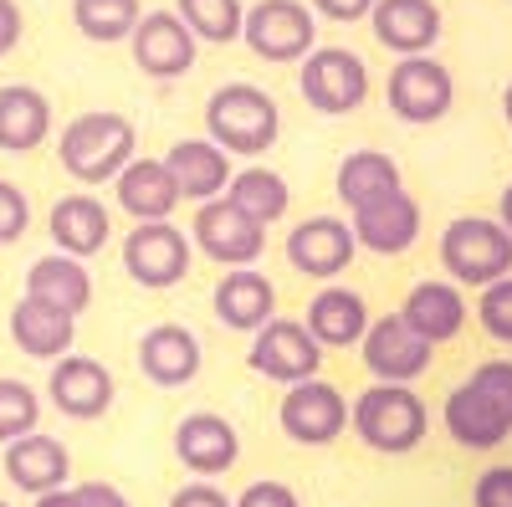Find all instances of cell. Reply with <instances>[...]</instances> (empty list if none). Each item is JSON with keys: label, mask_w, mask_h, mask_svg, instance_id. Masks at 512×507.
<instances>
[{"label": "cell", "mask_w": 512, "mask_h": 507, "mask_svg": "<svg viewBox=\"0 0 512 507\" xmlns=\"http://www.w3.org/2000/svg\"><path fill=\"white\" fill-rule=\"evenodd\" d=\"M11 338L26 359H62L72 354V338H77V318L41 303V298H21L11 308Z\"/></svg>", "instance_id": "d4e9b609"}, {"label": "cell", "mask_w": 512, "mask_h": 507, "mask_svg": "<svg viewBox=\"0 0 512 507\" xmlns=\"http://www.w3.org/2000/svg\"><path fill=\"white\" fill-rule=\"evenodd\" d=\"M123 267L139 287H175L190 272V241L169 221H139L123 241Z\"/></svg>", "instance_id": "30bf717a"}, {"label": "cell", "mask_w": 512, "mask_h": 507, "mask_svg": "<svg viewBox=\"0 0 512 507\" xmlns=\"http://www.w3.org/2000/svg\"><path fill=\"white\" fill-rule=\"evenodd\" d=\"M323 364V344L308 333V323L292 318H267L251 338V369L277 385H297V379H313Z\"/></svg>", "instance_id": "ba28073f"}, {"label": "cell", "mask_w": 512, "mask_h": 507, "mask_svg": "<svg viewBox=\"0 0 512 507\" xmlns=\"http://www.w3.org/2000/svg\"><path fill=\"white\" fill-rule=\"evenodd\" d=\"M277 129H282L277 103L262 88H251V82H226V88L205 103V134L226 154H241V159L267 154L277 144Z\"/></svg>", "instance_id": "3957f363"}, {"label": "cell", "mask_w": 512, "mask_h": 507, "mask_svg": "<svg viewBox=\"0 0 512 507\" xmlns=\"http://www.w3.org/2000/svg\"><path fill=\"white\" fill-rule=\"evenodd\" d=\"M195 246L221 267H251L267 251V226L246 221L226 195H216L195 210Z\"/></svg>", "instance_id": "7c38bea8"}, {"label": "cell", "mask_w": 512, "mask_h": 507, "mask_svg": "<svg viewBox=\"0 0 512 507\" xmlns=\"http://www.w3.org/2000/svg\"><path fill=\"white\" fill-rule=\"evenodd\" d=\"M47 395L67 420H98L113 405V374H108V364H98L88 354H62V359H52Z\"/></svg>", "instance_id": "5bb4252c"}, {"label": "cell", "mask_w": 512, "mask_h": 507, "mask_svg": "<svg viewBox=\"0 0 512 507\" xmlns=\"http://www.w3.org/2000/svg\"><path fill=\"white\" fill-rule=\"evenodd\" d=\"M26 298H41V303H52V308H62V313L77 318V313H88V303H93V277H88V267H82L77 257L52 251V257L31 262Z\"/></svg>", "instance_id": "484cf974"}, {"label": "cell", "mask_w": 512, "mask_h": 507, "mask_svg": "<svg viewBox=\"0 0 512 507\" xmlns=\"http://www.w3.org/2000/svg\"><path fill=\"white\" fill-rule=\"evenodd\" d=\"M369 21H374L379 47L400 52V57L431 52L436 36H441V6H436V0H374Z\"/></svg>", "instance_id": "e0dca14e"}, {"label": "cell", "mask_w": 512, "mask_h": 507, "mask_svg": "<svg viewBox=\"0 0 512 507\" xmlns=\"http://www.w3.org/2000/svg\"><path fill=\"white\" fill-rule=\"evenodd\" d=\"M36 507H82V492L77 487H52V492H41Z\"/></svg>", "instance_id": "f6af8a7d"}, {"label": "cell", "mask_w": 512, "mask_h": 507, "mask_svg": "<svg viewBox=\"0 0 512 507\" xmlns=\"http://www.w3.org/2000/svg\"><path fill=\"white\" fill-rule=\"evenodd\" d=\"M47 231H52L57 251H67V257H77V262H88V257H98V251L108 246L113 221H108L103 200H93L88 190H77V195H62L52 205Z\"/></svg>", "instance_id": "7402d4cb"}, {"label": "cell", "mask_w": 512, "mask_h": 507, "mask_svg": "<svg viewBox=\"0 0 512 507\" xmlns=\"http://www.w3.org/2000/svg\"><path fill=\"white\" fill-rule=\"evenodd\" d=\"M395 190H405V185H400V164L390 154L354 149L344 164H338V200H344L349 210H359L369 200H384V195H395Z\"/></svg>", "instance_id": "4dcf8cb0"}, {"label": "cell", "mask_w": 512, "mask_h": 507, "mask_svg": "<svg viewBox=\"0 0 512 507\" xmlns=\"http://www.w3.org/2000/svg\"><path fill=\"white\" fill-rule=\"evenodd\" d=\"M26 226H31V205H26L21 185L0 180V246H16L26 236Z\"/></svg>", "instance_id": "74e56055"}, {"label": "cell", "mask_w": 512, "mask_h": 507, "mask_svg": "<svg viewBox=\"0 0 512 507\" xmlns=\"http://www.w3.org/2000/svg\"><path fill=\"white\" fill-rule=\"evenodd\" d=\"M169 507H231V497L221 487H210V482H190V487H180L175 497H169Z\"/></svg>", "instance_id": "60d3db41"}, {"label": "cell", "mask_w": 512, "mask_h": 507, "mask_svg": "<svg viewBox=\"0 0 512 507\" xmlns=\"http://www.w3.org/2000/svg\"><path fill=\"white\" fill-rule=\"evenodd\" d=\"M0 507H11V502H0Z\"/></svg>", "instance_id": "c3c4849f"}, {"label": "cell", "mask_w": 512, "mask_h": 507, "mask_svg": "<svg viewBox=\"0 0 512 507\" xmlns=\"http://www.w3.org/2000/svg\"><path fill=\"white\" fill-rule=\"evenodd\" d=\"M374 0H313V16H328V21H359L369 16Z\"/></svg>", "instance_id": "b9f144b4"}, {"label": "cell", "mask_w": 512, "mask_h": 507, "mask_svg": "<svg viewBox=\"0 0 512 507\" xmlns=\"http://www.w3.org/2000/svg\"><path fill=\"white\" fill-rule=\"evenodd\" d=\"M164 164L180 185V200H195V205L226 195V185H231V154L210 139H180L164 154Z\"/></svg>", "instance_id": "603a6c76"}, {"label": "cell", "mask_w": 512, "mask_h": 507, "mask_svg": "<svg viewBox=\"0 0 512 507\" xmlns=\"http://www.w3.org/2000/svg\"><path fill=\"white\" fill-rule=\"evenodd\" d=\"M77 492H82V507H134V502H128L118 487H108V482H82Z\"/></svg>", "instance_id": "ee69618b"}, {"label": "cell", "mask_w": 512, "mask_h": 507, "mask_svg": "<svg viewBox=\"0 0 512 507\" xmlns=\"http://www.w3.org/2000/svg\"><path fill=\"white\" fill-rule=\"evenodd\" d=\"M359 349H364V369L374 379H384V385H410V379L431 369V354H436V344H425L400 313L374 318L359 338Z\"/></svg>", "instance_id": "8992f818"}, {"label": "cell", "mask_w": 512, "mask_h": 507, "mask_svg": "<svg viewBox=\"0 0 512 507\" xmlns=\"http://www.w3.org/2000/svg\"><path fill=\"white\" fill-rule=\"evenodd\" d=\"M446 431L466 451H492V446H502L512 436V426L492 410V400L472 385V379H466L461 390H451V400H446Z\"/></svg>", "instance_id": "4316f807"}, {"label": "cell", "mask_w": 512, "mask_h": 507, "mask_svg": "<svg viewBox=\"0 0 512 507\" xmlns=\"http://www.w3.org/2000/svg\"><path fill=\"white\" fill-rule=\"evenodd\" d=\"M139 369L149 385L159 390H180L200 374V338L185 323H154L139 338Z\"/></svg>", "instance_id": "ac0fdd59"}, {"label": "cell", "mask_w": 512, "mask_h": 507, "mask_svg": "<svg viewBox=\"0 0 512 507\" xmlns=\"http://www.w3.org/2000/svg\"><path fill=\"white\" fill-rule=\"evenodd\" d=\"M113 190H118V205L134 221H169V210L180 205V185H175L164 159H139L134 154L113 175Z\"/></svg>", "instance_id": "44dd1931"}, {"label": "cell", "mask_w": 512, "mask_h": 507, "mask_svg": "<svg viewBox=\"0 0 512 507\" xmlns=\"http://www.w3.org/2000/svg\"><path fill=\"white\" fill-rule=\"evenodd\" d=\"M384 98H390L395 118L400 123H436L451 113V98H456V82L451 72L436 62V57H400L390 82H384Z\"/></svg>", "instance_id": "52a82bcc"}, {"label": "cell", "mask_w": 512, "mask_h": 507, "mask_svg": "<svg viewBox=\"0 0 512 507\" xmlns=\"http://www.w3.org/2000/svg\"><path fill=\"white\" fill-rule=\"evenodd\" d=\"M502 113H507V123H512V82H507V93H502Z\"/></svg>", "instance_id": "7dc6e473"}, {"label": "cell", "mask_w": 512, "mask_h": 507, "mask_svg": "<svg viewBox=\"0 0 512 507\" xmlns=\"http://www.w3.org/2000/svg\"><path fill=\"white\" fill-rule=\"evenodd\" d=\"M175 456L195 477H221V472L236 467V456H241L236 426L226 415H216V410H195V415H185L175 426Z\"/></svg>", "instance_id": "9a60e30c"}, {"label": "cell", "mask_w": 512, "mask_h": 507, "mask_svg": "<svg viewBox=\"0 0 512 507\" xmlns=\"http://www.w3.org/2000/svg\"><path fill=\"white\" fill-rule=\"evenodd\" d=\"M441 262L461 287H487L512 272V236L502 221L487 216H461L441 236Z\"/></svg>", "instance_id": "277c9868"}, {"label": "cell", "mask_w": 512, "mask_h": 507, "mask_svg": "<svg viewBox=\"0 0 512 507\" xmlns=\"http://www.w3.org/2000/svg\"><path fill=\"white\" fill-rule=\"evenodd\" d=\"M364 328H369V308H364L359 292H349V287H323L318 298L308 303V333L318 338L323 349L359 344Z\"/></svg>", "instance_id": "f1b7e54d"}, {"label": "cell", "mask_w": 512, "mask_h": 507, "mask_svg": "<svg viewBox=\"0 0 512 507\" xmlns=\"http://www.w3.org/2000/svg\"><path fill=\"white\" fill-rule=\"evenodd\" d=\"M241 36L262 62H303L318 41V16L303 0H256L241 16Z\"/></svg>", "instance_id": "5b68a950"}, {"label": "cell", "mask_w": 512, "mask_h": 507, "mask_svg": "<svg viewBox=\"0 0 512 507\" xmlns=\"http://www.w3.org/2000/svg\"><path fill=\"white\" fill-rule=\"evenodd\" d=\"M67 472H72V456H67V446L57 436L26 431V436L6 441V477H11V487L41 497L52 487H67Z\"/></svg>", "instance_id": "ffe728a7"}, {"label": "cell", "mask_w": 512, "mask_h": 507, "mask_svg": "<svg viewBox=\"0 0 512 507\" xmlns=\"http://www.w3.org/2000/svg\"><path fill=\"white\" fill-rule=\"evenodd\" d=\"M349 231H354V246L379 251V257H400V251H410L415 236H420V205L405 190H395V195H384V200L359 205Z\"/></svg>", "instance_id": "2e32d148"}, {"label": "cell", "mask_w": 512, "mask_h": 507, "mask_svg": "<svg viewBox=\"0 0 512 507\" xmlns=\"http://www.w3.org/2000/svg\"><path fill=\"white\" fill-rule=\"evenodd\" d=\"M497 221L507 226V236H512V185L502 190V210H497Z\"/></svg>", "instance_id": "bcb514c9"}, {"label": "cell", "mask_w": 512, "mask_h": 507, "mask_svg": "<svg viewBox=\"0 0 512 507\" xmlns=\"http://www.w3.org/2000/svg\"><path fill=\"white\" fill-rule=\"evenodd\" d=\"M400 318L425 338V344H446V338H456L461 323H466V303L451 282H415Z\"/></svg>", "instance_id": "83f0119b"}, {"label": "cell", "mask_w": 512, "mask_h": 507, "mask_svg": "<svg viewBox=\"0 0 512 507\" xmlns=\"http://www.w3.org/2000/svg\"><path fill=\"white\" fill-rule=\"evenodd\" d=\"M477 318H482V328H487V333L497 338V344H512V272L482 287Z\"/></svg>", "instance_id": "d590c367"}, {"label": "cell", "mask_w": 512, "mask_h": 507, "mask_svg": "<svg viewBox=\"0 0 512 507\" xmlns=\"http://www.w3.org/2000/svg\"><path fill=\"white\" fill-rule=\"evenodd\" d=\"M226 200L241 210L246 221L272 226V221H282V216H287L292 190H287V180H282V175H272V169H246V175H231Z\"/></svg>", "instance_id": "1f68e13d"}, {"label": "cell", "mask_w": 512, "mask_h": 507, "mask_svg": "<svg viewBox=\"0 0 512 507\" xmlns=\"http://www.w3.org/2000/svg\"><path fill=\"white\" fill-rule=\"evenodd\" d=\"M349 426L359 431V441L369 451H384V456H400V451H415L431 431V410L425 400L410 390V385H369L354 405H349Z\"/></svg>", "instance_id": "7a4b0ae2"}, {"label": "cell", "mask_w": 512, "mask_h": 507, "mask_svg": "<svg viewBox=\"0 0 512 507\" xmlns=\"http://www.w3.org/2000/svg\"><path fill=\"white\" fill-rule=\"evenodd\" d=\"M47 134H52V103L47 98L36 88H26V82L0 88V149L31 154Z\"/></svg>", "instance_id": "f546056e"}, {"label": "cell", "mask_w": 512, "mask_h": 507, "mask_svg": "<svg viewBox=\"0 0 512 507\" xmlns=\"http://www.w3.org/2000/svg\"><path fill=\"white\" fill-rule=\"evenodd\" d=\"M282 431L297 446H333L349 431V400L333 385H323L318 374L297 379V385H287V400H282Z\"/></svg>", "instance_id": "9c48e42d"}, {"label": "cell", "mask_w": 512, "mask_h": 507, "mask_svg": "<svg viewBox=\"0 0 512 507\" xmlns=\"http://www.w3.org/2000/svg\"><path fill=\"white\" fill-rule=\"evenodd\" d=\"M36 420H41L36 390L26 385V379H0V446L36 431Z\"/></svg>", "instance_id": "e575fe53"}, {"label": "cell", "mask_w": 512, "mask_h": 507, "mask_svg": "<svg viewBox=\"0 0 512 507\" xmlns=\"http://www.w3.org/2000/svg\"><path fill=\"white\" fill-rule=\"evenodd\" d=\"M139 16H144V6L139 0H72V21H77V31L88 36V41H123L128 31L139 26Z\"/></svg>", "instance_id": "836d02e7"}, {"label": "cell", "mask_w": 512, "mask_h": 507, "mask_svg": "<svg viewBox=\"0 0 512 507\" xmlns=\"http://www.w3.org/2000/svg\"><path fill=\"white\" fill-rule=\"evenodd\" d=\"M175 16L190 26L195 41L205 47H226V41L241 36V0H175Z\"/></svg>", "instance_id": "d6a6232c"}, {"label": "cell", "mask_w": 512, "mask_h": 507, "mask_svg": "<svg viewBox=\"0 0 512 507\" xmlns=\"http://www.w3.org/2000/svg\"><path fill=\"white\" fill-rule=\"evenodd\" d=\"M134 41V62L159 77V82H175L195 67V47L200 41L190 36V26L175 16V11H154V16H139V26L128 31Z\"/></svg>", "instance_id": "4fadbf2b"}, {"label": "cell", "mask_w": 512, "mask_h": 507, "mask_svg": "<svg viewBox=\"0 0 512 507\" xmlns=\"http://www.w3.org/2000/svg\"><path fill=\"white\" fill-rule=\"evenodd\" d=\"M472 507H512V467H492L477 477Z\"/></svg>", "instance_id": "f35d334b"}, {"label": "cell", "mask_w": 512, "mask_h": 507, "mask_svg": "<svg viewBox=\"0 0 512 507\" xmlns=\"http://www.w3.org/2000/svg\"><path fill=\"white\" fill-rule=\"evenodd\" d=\"M216 318L236 333H256L267 318H277V287L256 267H226L216 282Z\"/></svg>", "instance_id": "cb8c5ba5"}, {"label": "cell", "mask_w": 512, "mask_h": 507, "mask_svg": "<svg viewBox=\"0 0 512 507\" xmlns=\"http://www.w3.org/2000/svg\"><path fill=\"white\" fill-rule=\"evenodd\" d=\"M231 507H297V492L287 482H251Z\"/></svg>", "instance_id": "ab89813d"}, {"label": "cell", "mask_w": 512, "mask_h": 507, "mask_svg": "<svg viewBox=\"0 0 512 507\" xmlns=\"http://www.w3.org/2000/svg\"><path fill=\"white\" fill-rule=\"evenodd\" d=\"M364 93H369V72L349 47H323V52L303 57V98L318 113L344 118L364 103Z\"/></svg>", "instance_id": "8fae6325"}, {"label": "cell", "mask_w": 512, "mask_h": 507, "mask_svg": "<svg viewBox=\"0 0 512 507\" xmlns=\"http://www.w3.org/2000/svg\"><path fill=\"white\" fill-rule=\"evenodd\" d=\"M354 231H349V221H333V216H313V221H303L292 236H287V257H292V267L303 272V277H338V272H349V262H354Z\"/></svg>", "instance_id": "d6986e66"}, {"label": "cell", "mask_w": 512, "mask_h": 507, "mask_svg": "<svg viewBox=\"0 0 512 507\" xmlns=\"http://www.w3.org/2000/svg\"><path fill=\"white\" fill-rule=\"evenodd\" d=\"M134 149H139L134 123H128L123 113H108V108L72 118L67 129H62V139H57V159H62V169H67L72 180H82V185L113 180L118 169L134 159Z\"/></svg>", "instance_id": "6da1fadb"}, {"label": "cell", "mask_w": 512, "mask_h": 507, "mask_svg": "<svg viewBox=\"0 0 512 507\" xmlns=\"http://www.w3.org/2000/svg\"><path fill=\"white\" fill-rule=\"evenodd\" d=\"M16 41H21V6L16 0H0V57L16 52Z\"/></svg>", "instance_id": "7bdbcfd3"}, {"label": "cell", "mask_w": 512, "mask_h": 507, "mask_svg": "<svg viewBox=\"0 0 512 507\" xmlns=\"http://www.w3.org/2000/svg\"><path fill=\"white\" fill-rule=\"evenodd\" d=\"M472 385L492 400V410L512 426V359H487V364L472 374Z\"/></svg>", "instance_id": "8d00e7d4"}]
</instances>
